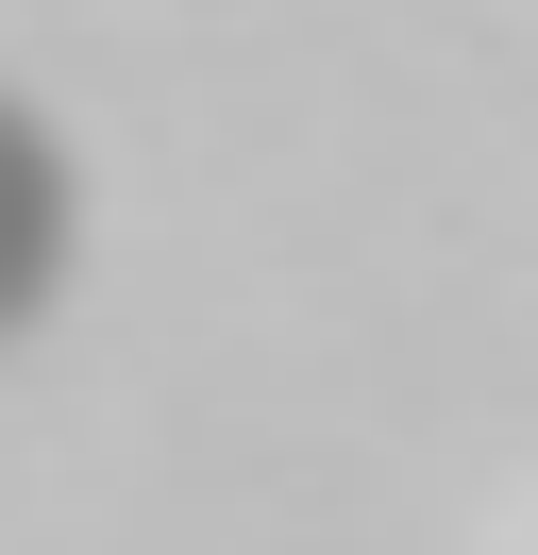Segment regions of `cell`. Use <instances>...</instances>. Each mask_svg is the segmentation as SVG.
I'll list each match as a JSON object with an SVG mask.
<instances>
[{
  "instance_id": "cell-1",
  "label": "cell",
  "mask_w": 538,
  "mask_h": 555,
  "mask_svg": "<svg viewBox=\"0 0 538 555\" xmlns=\"http://www.w3.org/2000/svg\"><path fill=\"white\" fill-rule=\"evenodd\" d=\"M51 270H67V169H51V135L0 102V320L51 304Z\"/></svg>"
}]
</instances>
